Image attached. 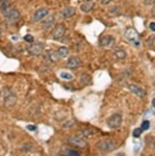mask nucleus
I'll return each instance as SVG.
<instances>
[{"instance_id":"1","label":"nucleus","mask_w":155,"mask_h":156,"mask_svg":"<svg viewBox=\"0 0 155 156\" xmlns=\"http://www.w3.org/2000/svg\"><path fill=\"white\" fill-rule=\"evenodd\" d=\"M1 12L4 16V18L6 19V21L9 22V23H16L21 18V14H20L18 9L11 7L6 3H3L1 5Z\"/></svg>"},{"instance_id":"2","label":"nucleus","mask_w":155,"mask_h":156,"mask_svg":"<svg viewBox=\"0 0 155 156\" xmlns=\"http://www.w3.org/2000/svg\"><path fill=\"white\" fill-rule=\"evenodd\" d=\"M96 148L101 153H108L117 148V144L111 140H101L96 144Z\"/></svg>"},{"instance_id":"3","label":"nucleus","mask_w":155,"mask_h":156,"mask_svg":"<svg viewBox=\"0 0 155 156\" xmlns=\"http://www.w3.org/2000/svg\"><path fill=\"white\" fill-rule=\"evenodd\" d=\"M124 37L127 41L134 44L136 46H139V34L136 30V28H133V27H128V28H126V30L124 31Z\"/></svg>"},{"instance_id":"4","label":"nucleus","mask_w":155,"mask_h":156,"mask_svg":"<svg viewBox=\"0 0 155 156\" xmlns=\"http://www.w3.org/2000/svg\"><path fill=\"white\" fill-rule=\"evenodd\" d=\"M45 48V44L44 43L41 42H37V43H32L30 46H28L27 48V51L30 55H33V56H37L44 51Z\"/></svg>"},{"instance_id":"5","label":"nucleus","mask_w":155,"mask_h":156,"mask_svg":"<svg viewBox=\"0 0 155 156\" xmlns=\"http://www.w3.org/2000/svg\"><path fill=\"white\" fill-rule=\"evenodd\" d=\"M65 34H66V26L62 23H58L55 25V27H54L53 30H52L51 34H52L53 40L59 41V40H62V37H65Z\"/></svg>"},{"instance_id":"6","label":"nucleus","mask_w":155,"mask_h":156,"mask_svg":"<svg viewBox=\"0 0 155 156\" xmlns=\"http://www.w3.org/2000/svg\"><path fill=\"white\" fill-rule=\"evenodd\" d=\"M122 125V115L120 114H114L107 119V126L111 129H117Z\"/></svg>"},{"instance_id":"7","label":"nucleus","mask_w":155,"mask_h":156,"mask_svg":"<svg viewBox=\"0 0 155 156\" xmlns=\"http://www.w3.org/2000/svg\"><path fill=\"white\" fill-rule=\"evenodd\" d=\"M3 101L6 106H12V105H15L17 102V96L12 92L11 90H9L7 87H5V89H4Z\"/></svg>"},{"instance_id":"8","label":"nucleus","mask_w":155,"mask_h":156,"mask_svg":"<svg viewBox=\"0 0 155 156\" xmlns=\"http://www.w3.org/2000/svg\"><path fill=\"white\" fill-rule=\"evenodd\" d=\"M68 143H69L70 145L74 146V147H78V148H81V149H83V148L87 147L86 140H84L83 138H81V137L72 136V137H70L69 140H68Z\"/></svg>"},{"instance_id":"9","label":"nucleus","mask_w":155,"mask_h":156,"mask_svg":"<svg viewBox=\"0 0 155 156\" xmlns=\"http://www.w3.org/2000/svg\"><path fill=\"white\" fill-rule=\"evenodd\" d=\"M48 15H49V11L47 9H44V7L39 9L33 12V15H32V21L40 22L41 20H43L45 17L48 16Z\"/></svg>"},{"instance_id":"10","label":"nucleus","mask_w":155,"mask_h":156,"mask_svg":"<svg viewBox=\"0 0 155 156\" xmlns=\"http://www.w3.org/2000/svg\"><path fill=\"white\" fill-rule=\"evenodd\" d=\"M81 64H82V62L78 56H72L68 59L67 67L70 68V69H77V68H79L81 66Z\"/></svg>"},{"instance_id":"11","label":"nucleus","mask_w":155,"mask_h":156,"mask_svg":"<svg viewBox=\"0 0 155 156\" xmlns=\"http://www.w3.org/2000/svg\"><path fill=\"white\" fill-rule=\"evenodd\" d=\"M128 87H129V90H130V92L133 93L134 95H136L137 97L145 98V96H146V92H145V90H143L139 87H137V85H136V84H129Z\"/></svg>"},{"instance_id":"12","label":"nucleus","mask_w":155,"mask_h":156,"mask_svg":"<svg viewBox=\"0 0 155 156\" xmlns=\"http://www.w3.org/2000/svg\"><path fill=\"white\" fill-rule=\"evenodd\" d=\"M114 44V39L111 36H104L100 39L99 45L101 47H109Z\"/></svg>"},{"instance_id":"13","label":"nucleus","mask_w":155,"mask_h":156,"mask_svg":"<svg viewBox=\"0 0 155 156\" xmlns=\"http://www.w3.org/2000/svg\"><path fill=\"white\" fill-rule=\"evenodd\" d=\"M75 12H76V9L73 6H68L66 7L65 9H62V11L61 12V16L62 17V18H70V17L74 16Z\"/></svg>"},{"instance_id":"14","label":"nucleus","mask_w":155,"mask_h":156,"mask_svg":"<svg viewBox=\"0 0 155 156\" xmlns=\"http://www.w3.org/2000/svg\"><path fill=\"white\" fill-rule=\"evenodd\" d=\"M94 5H95L94 1H92V0H87V1L83 2V3L80 5V9L83 12H89L94 9Z\"/></svg>"},{"instance_id":"15","label":"nucleus","mask_w":155,"mask_h":156,"mask_svg":"<svg viewBox=\"0 0 155 156\" xmlns=\"http://www.w3.org/2000/svg\"><path fill=\"white\" fill-rule=\"evenodd\" d=\"M57 54L61 58H65L69 55V49L67 47H59L57 50Z\"/></svg>"},{"instance_id":"16","label":"nucleus","mask_w":155,"mask_h":156,"mask_svg":"<svg viewBox=\"0 0 155 156\" xmlns=\"http://www.w3.org/2000/svg\"><path fill=\"white\" fill-rule=\"evenodd\" d=\"M53 22H54V17L53 16H50L48 19L45 20V22L43 23V27H44L45 29H48V28H50V27L52 26Z\"/></svg>"},{"instance_id":"17","label":"nucleus","mask_w":155,"mask_h":156,"mask_svg":"<svg viewBox=\"0 0 155 156\" xmlns=\"http://www.w3.org/2000/svg\"><path fill=\"white\" fill-rule=\"evenodd\" d=\"M80 79H81V82L84 85H89V84L92 83V77L90 76V75H87V74H82Z\"/></svg>"},{"instance_id":"18","label":"nucleus","mask_w":155,"mask_h":156,"mask_svg":"<svg viewBox=\"0 0 155 156\" xmlns=\"http://www.w3.org/2000/svg\"><path fill=\"white\" fill-rule=\"evenodd\" d=\"M114 54H116V56L118 57L119 59H125V58H126V56H127V53L124 51L123 49H118V50H116Z\"/></svg>"},{"instance_id":"19","label":"nucleus","mask_w":155,"mask_h":156,"mask_svg":"<svg viewBox=\"0 0 155 156\" xmlns=\"http://www.w3.org/2000/svg\"><path fill=\"white\" fill-rule=\"evenodd\" d=\"M61 57L58 56V54H57V51H53V52H50L49 53V59L51 60V62H57Z\"/></svg>"},{"instance_id":"20","label":"nucleus","mask_w":155,"mask_h":156,"mask_svg":"<svg viewBox=\"0 0 155 156\" xmlns=\"http://www.w3.org/2000/svg\"><path fill=\"white\" fill-rule=\"evenodd\" d=\"M61 77L62 79H66V80H72L73 79V75L70 74L68 72H62L61 73Z\"/></svg>"},{"instance_id":"21","label":"nucleus","mask_w":155,"mask_h":156,"mask_svg":"<svg viewBox=\"0 0 155 156\" xmlns=\"http://www.w3.org/2000/svg\"><path fill=\"white\" fill-rule=\"evenodd\" d=\"M147 44H148L150 47H152V48H155V36L150 37L149 39L147 40Z\"/></svg>"},{"instance_id":"22","label":"nucleus","mask_w":155,"mask_h":156,"mask_svg":"<svg viewBox=\"0 0 155 156\" xmlns=\"http://www.w3.org/2000/svg\"><path fill=\"white\" fill-rule=\"evenodd\" d=\"M149 127H150V122L149 121H144L143 123H142V126H141V128L143 129V131L144 130H148L149 129Z\"/></svg>"},{"instance_id":"23","label":"nucleus","mask_w":155,"mask_h":156,"mask_svg":"<svg viewBox=\"0 0 155 156\" xmlns=\"http://www.w3.org/2000/svg\"><path fill=\"white\" fill-rule=\"evenodd\" d=\"M142 132H143V129H142V128H136V129L134 130L132 134H133V136H134V137H139V135L142 134Z\"/></svg>"},{"instance_id":"24","label":"nucleus","mask_w":155,"mask_h":156,"mask_svg":"<svg viewBox=\"0 0 155 156\" xmlns=\"http://www.w3.org/2000/svg\"><path fill=\"white\" fill-rule=\"evenodd\" d=\"M24 41L25 42H28V43H33L34 41V37L31 36V34H26L24 37Z\"/></svg>"},{"instance_id":"25","label":"nucleus","mask_w":155,"mask_h":156,"mask_svg":"<svg viewBox=\"0 0 155 156\" xmlns=\"http://www.w3.org/2000/svg\"><path fill=\"white\" fill-rule=\"evenodd\" d=\"M66 154L67 155H74V156H76V155H80V153H79L78 151H76V150H67L66 151Z\"/></svg>"},{"instance_id":"26","label":"nucleus","mask_w":155,"mask_h":156,"mask_svg":"<svg viewBox=\"0 0 155 156\" xmlns=\"http://www.w3.org/2000/svg\"><path fill=\"white\" fill-rule=\"evenodd\" d=\"M143 3L147 4V5H152V4L155 3V0H141Z\"/></svg>"},{"instance_id":"27","label":"nucleus","mask_w":155,"mask_h":156,"mask_svg":"<svg viewBox=\"0 0 155 156\" xmlns=\"http://www.w3.org/2000/svg\"><path fill=\"white\" fill-rule=\"evenodd\" d=\"M27 129L30 130V131H34V130L37 129V127L33 126V125H28V126H27Z\"/></svg>"},{"instance_id":"28","label":"nucleus","mask_w":155,"mask_h":156,"mask_svg":"<svg viewBox=\"0 0 155 156\" xmlns=\"http://www.w3.org/2000/svg\"><path fill=\"white\" fill-rule=\"evenodd\" d=\"M149 27H150V29H151L152 31H155V22H152V23H150Z\"/></svg>"},{"instance_id":"29","label":"nucleus","mask_w":155,"mask_h":156,"mask_svg":"<svg viewBox=\"0 0 155 156\" xmlns=\"http://www.w3.org/2000/svg\"><path fill=\"white\" fill-rule=\"evenodd\" d=\"M111 1H112V0H101V3L104 4V5H106V4L111 3Z\"/></svg>"},{"instance_id":"30","label":"nucleus","mask_w":155,"mask_h":156,"mask_svg":"<svg viewBox=\"0 0 155 156\" xmlns=\"http://www.w3.org/2000/svg\"><path fill=\"white\" fill-rule=\"evenodd\" d=\"M152 105H153V106L155 107V98H154L153 100H152Z\"/></svg>"},{"instance_id":"31","label":"nucleus","mask_w":155,"mask_h":156,"mask_svg":"<svg viewBox=\"0 0 155 156\" xmlns=\"http://www.w3.org/2000/svg\"><path fill=\"white\" fill-rule=\"evenodd\" d=\"M2 34V30H1V27H0V34Z\"/></svg>"},{"instance_id":"32","label":"nucleus","mask_w":155,"mask_h":156,"mask_svg":"<svg viewBox=\"0 0 155 156\" xmlns=\"http://www.w3.org/2000/svg\"><path fill=\"white\" fill-rule=\"evenodd\" d=\"M153 14L155 15V6H154V9H153Z\"/></svg>"},{"instance_id":"33","label":"nucleus","mask_w":155,"mask_h":156,"mask_svg":"<svg viewBox=\"0 0 155 156\" xmlns=\"http://www.w3.org/2000/svg\"><path fill=\"white\" fill-rule=\"evenodd\" d=\"M154 149H155V143H154Z\"/></svg>"}]
</instances>
